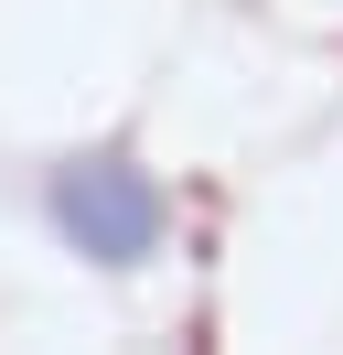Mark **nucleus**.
<instances>
[{"label": "nucleus", "mask_w": 343, "mask_h": 355, "mask_svg": "<svg viewBox=\"0 0 343 355\" xmlns=\"http://www.w3.org/2000/svg\"><path fill=\"white\" fill-rule=\"evenodd\" d=\"M161 183L140 173V162H118V151H97V162H75V173L54 183V226L86 248V259H107V269H129V259H150L161 248Z\"/></svg>", "instance_id": "f257e3e1"}]
</instances>
